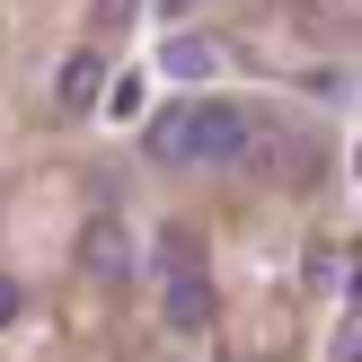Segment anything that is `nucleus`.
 <instances>
[{
    "instance_id": "obj_1",
    "label": "nucleus",
    "mask_w": 362,
    "mask_h": 362,
    "mask_svg": "<svg viewBox=\"0 0 362 362\" xmlns=\"http://www.w3.org/2000/svg\"><path fill=\"white\" fill-rule=\"evenodd\" d=\"M151 159L159 168H230V159H247V141H257V115L247 106H221V98H177L151 115Z\"/></svg>"
},
{
    "instance_id": "obj_4",
    "label": "nucleus",
    "mask_w": 362,
    "mask_h": 362,
    "mask_svg": "<svg viewBox=\"0 0 362 362\" xmlns=\"http://www.w3.org/2000/svg\"><path fill=\"white\" fill-rule=\"evenodd\" d=\"M53 98H62L71 115H88V106L106 98V53H71V62H62V80H53Z\"/></svg>"
},
{
    "instance_id": "obj_5",
    "label": "nucleus",
    "mask_w": 362,
    "mask_h": 362,
    "mask_svg": "<svg viewBox=\"0 0 362 362\" xmlns=\"http://www.w3.org/2000/svg\"><path fill=\"white\" fill-rule=\"evenodd\" d=\"M159 71H168V80H212V71H221V45H212V35H168Z\"/></svg>"
},
{
    "instance_id": "obj_6",
    "label": "nucleus",
    "mask_w": 362,
    "mask_h": 362,
    "mask_svg": "<svg viewBox=\"0 0 362 362\" xmlns=\"http://www.w3.org/2000/svg\"><path fill=\"white\" fill-rule=\"evenodd\" d=\"M159 265H168V274H204V239H194V230H168V239H159Z\"/></svg>"
},
{
    "instance_id": "obj_9",
    "label": "nucleus",
    "mask_w": 362,
    "mask_h": 362,
    "mask_svg": "<svg viewBox=\"0 0 362 362\" xmlns=\"http://www.w3.org/2000/svg\"><path fill=\"white\" fill-rule=\"evenodd\" d=\"M186 9H204V0H159V18H168V27H177V18H186Z\"/></svg>"
},
{
    "instance_id": "obj_2",
    "label": "nucleus",
    "mask_w": 362,
    "mask_h": 362,
    "mask_svg": "<svg viewBox=\"0 0 362 362\" xmlns=\"http://www.w3.org/2000/svg\"><path fill=\"white\" fill-rule=\"evenodd\" d=\"M80 265L98 283H124L133 274V239H124V221H88V239H80Z\"/></svg>"
},
{
    "instance_id": "obj_3",
    "label": "nucleus",
    "mask_w": 362,
    "mask_h": 362,
    "mask_svg": "<svg viewBox=\"0 0 362 362\" xmlns=\"http://www.w3.org/2000/svg\"><path fill=\"white\" fill-rule=\"evenodd\" d=\"M159 310H168V327L204 336V327H212V283H204V274H168V292H159Z\"/></svg>"
},
{
    "instance_id": "obj_7",
    "label": "nucleus",
    "mask_w": 362,
    "mask_h": 362,
    "mask_svg": "<svg viewBox=\"0 0 362 362\" xmlns=\"http://www.w3.org/2000/svg\"><path fill=\"white\" fill-rule=\"evenodd\" d=\"M18 310H27V300H18V283L0 274V327H18Z\"/></svg>"
},
{
    "instance_id": "obj_8",
    "label": "nucleus",
    "mask_w": 362,
    "mask_h": 362,
    "mask_svg": "<svg viewBox=\"0 0 362 362\" xmlns=\"http://www.w3.org/2000/svg\"><path fill=\"white\" fill-rule=\"evenodd\" d=\"M336 354H345V362H362V318H354V327H345V345H336Z\"/></svg>"
}]
</instances>
